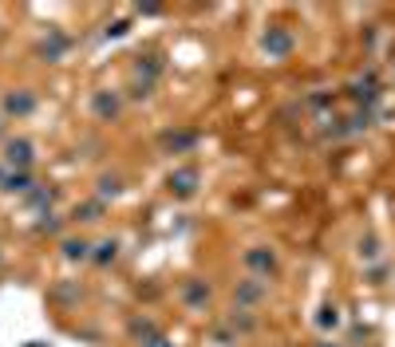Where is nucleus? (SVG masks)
Returning a JSON list of instances; mask_svg holds the SVG:
<instances>
[{"instance_id":"2","label":"nucleus","mask_w":395,"mask_h":347,"mask_svg":"<svg viewBox=\"0 0 395 347\" xmlns=\"http://www.w3.org/2000/svg\"><path fill=\"white\" fill-rule=\"evenodd\" d=\"M289 44H293V40H289L284 32H269V36H265V47H269V51H277V56L289 51Z\"/></svg>"},{"instance_id":"4","label":"nucleus","mask_w":395,"mask_h":347,"mask_svg":"<svg viewBox=\"0 0 395 347\" xmlns=\"http://www.w3.org/2000/svg\"><path fill=\"white\" fill-rule=\"evenodd\" d=\"M8 110H32V99H8Z\"/></svg>"},{"instance_id":"5","label":"nucleus","mask_w":395,"mask_h":347,"mask_svg":"<svg viewBox=\"0 0 395 347\" xmlns=\"http://www.w3.org/2000/svg\"><path fill=\"white\" fill-rule=\"evenodd\" d=\"M146 347H170V344H166V339H155V344H146Z\"/></svg>"},{"instance_id":"3","label":"nucleus","mask_w":395,"mask_h":347,"mask_svg":"<svg viewBox=\"0 0 395 347\" xmlns=\"http://www.w3.org/2000/svg\"><path fill=\"white\" fill-rule=\"evenodd\" d=\"M170 186L178 189V193H190V189H194V174H178V178H170Z\"/></svg>"},{"instance_id":"1","label":"nucleus","mask_w":395,"mask_h":347,"mask_svg":"<svg viewBox=\"0 0 395 347\" xmlns=\"http://www.w3.org/2000/svg\"><path fill=\"white\" fill-rule=\"evenodd\" d=\"M32 162V146L24 139H16V142H8V166H28Z\"/></svg>"}]
</instances>
